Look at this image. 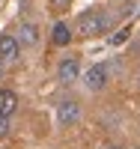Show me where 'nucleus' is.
Wrapping results in <instances>:
<instances>
[{
    "label": "nucleus",
    "mask_w": 140,
    "mask_h": 149,
    "mask_svg": "<svg viewBox=\"0 0 140 149\" xmlns=\"http://www.w3.org/2000/svg\"><path fill=\"white\" fill-rule=\"evenodd\" d=\"M110 27V18L104 15L101 9H90L84 12V15L78 18V24H75V36H81V39H95V36L107 33Z\"/></svg>",
    "instance_id": "f257e3e1"
},
{
    "label": "nucleus",
    "mask_w": 140,
    "mask_h": 149,
    "mask_svg": "<svg viewBox=\"0 0 140 149\" xmlns=\"http://www.w3.org/2000/svg\"><path fill=\"white\" fill-rule=\"evenodd\" d=\"M107 81H110V69H107L104 63H95V66H90V69H86V74H84V86H86L90 93L104 90V86H107Z\"/></svg>",
    "instance_id": "f03ea898"
},
{
    "label": "nucleus",
    "mask_w": 140,
    "mask_h": 149,
    "mask_svg": "<svg viewBox=\"0 0 140 149\" xmlns=\"http://www.w3.org/2000/svg\"><path fill=\"white\" fill-rule=\"evenodd\" d=\"M18 57H21V42H18V36L3 33V36H0V60H3V63H15Z\"/></svg>",
    "instance_id": "7ed1b4c3"
},
{
    "label": "nucleus",
    "mask_w": 140,
    "mask_h": 149,
    "mask_svg": "<svg viewBox=\"0 0 140 149\" xmlns=\"http://www.w3.org/2000/svg\"><path fill=\"white\" fill-rule=\"evenodd\" d=\"M78 74H81L78 57H63V60H60V66H57V81H60V84H72V81H78Z\"/></svg>",
    "instance_id": "20e7f679"
},
{
    "label": "nucleus",
    "mask_w": 140,
    "mask_h": 149,
    "mask_svg": "<svg viewBox=\"0 0 140 149\" xmlns=\"http://www.w3.org/2000/svg\"><path fill=\"white\" fill-rule=\"evenodd\" d=\"M57 119H60V125H75L81 119V104L78 102H60L57 104Z\"/></svg>",
    "instance_id": "39448f33"
},
{
    "label": "nucleus",
    "mask_w": 140,
    "mask_h": 149,
    "mask_svg": "<svg viewBox=\"0 0 140 149\" xmlns=\"http://www.w3.org/2000/svg\"><path fill=\"white\" fill-rule=\"evenodd\" d=\"M18 110V95L12 90H0V116H12Z\"/></svg>",
    "instance_id": "423d86ee"
},
{
    "label": "nucleus",
    "mask_w": 140,
    "mask_h": 149,
    "mask_svg": "<svg viewBox=\"0 0 140 149\" xmlns=\"http://www.w3.org/2000/svg\"><path fill=\"white\" fill-rule=\"evenodd\" d=\"M51 42H54L57 48H63V45L72 42V30H69L66 21H57V24H54V30H51Z\"/></svg>",
    "instance_id": "0eeeda50"
},
{
    "label": "nucleus",
    "mask_w": 140,
    "mask_h": 149,
    "mask_svg": "<svg viewBox=\"0 0 140 149\" xmlns=\"http://www.w3.org/2000/svg\"><path fill=\"white\" fill-rule=\"evenodd\" d=\"M18 42L21 45H36V42H39V27H36V24H21Z\"/></svg>",
    "instance_id": "6e6552de"
},
{
    "label": "nucleus",
    "mask_w": 140,
    "mask_h": 149,
    "mask_svg": "<svg viewBox=\"0 0 140 149\" xmlns=\"http://www.w3.org/2000/svg\"><path fill=\"white\" fill-rule=\"evenodd\" d=\"M48 3H51V9H54V12H66L72 0H48Z\"/></svg>",
    "instance_id": "1a4fd4ad"
},
{
    "label": "nucleus",
    "mask_w": 140,
    "mask_h": 149,
    "mask_svg": "<svg viewBox=\"0 0 140 149\" xmlns=\"http://www.w3.org/2000/svg\"><path fill=\"white\" fill-rule=\"evenodd\" d=\"M9 116H0V137H6V134H9Z\"/></svg>",
    "instance_id": "9d476101"
},
{
    "label": "nucleus",
    "mask_w": 140,
    "mask_h": 149,
    "mask_svg": "<svg viewBox=\"0 0 140 149\" xmlns=\"http://www.w3.org/2000/svg\"><path fill=\"white\" fill-rule=\"evenodd\" d=\"M125 36H128V27H125V30H119L116 36H110V42H113V45H116V42H125Z\"/></svg>",
    "instance_id": "9b49d317"
},
{
    "label": "nucleus",
    "mask_w": 140,
    "mask_h": 149,
    "mask_svg": "<svg viewBox=\"0 0 140 149\" xmlns=\"http://www.w3.org/2000/svg\"><path fill=\"white\" fill-rule=\"evenodd\" d=\"M0 74H3V60H0Z\"/></svg>",
    "instance_id": "f8f14e48"
},
{
    "label": "nucleus",
    "mask_w": 140,
    "mask_h": 149,
    "mask_svg": "<svg viewBox=\"0 0 140 149\" xmlns=\"http://www.w3.org/2000/svg\"><path fill=\"white\" fill-rule=\"evenodd\" d=\"M110 149H122V146H110Z\"/></svg>",
    "instance_id": "ddd939ff"
}]
</instances>
